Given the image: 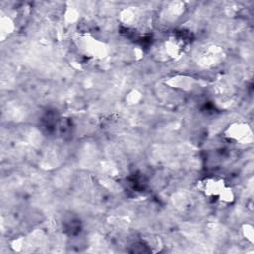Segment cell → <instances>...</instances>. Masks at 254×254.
Instances as JSON below:
<instances>
[{"instance_id": "1", "label": "cell", "mask_w": 254, "mask_h": 254, "mask_svg": "<svg viewBox=\"0 0 254 254\" xmlns=\"http://www.w3.org/2000/svg\"><path fill=\"white\" fill-rule=\"evenodd\" d=\"M197 188L206 197L223 203H232L235 199L233 190L222 178L205 177L197 182Z\"/></svg>"}, {"instance_id": "2", "label": "cell", "mask_w": 254, "mask_h": 254, "mask_svg": "<svg viewBox=\"0 0 254 254\" xmlns=\"http://www.w3.org/2000/svg\"><path fill=\"white\" fill-rule=\"evenodd\" d=\"M223 136L230 142L239 145H248L253 141V131L251 126L242 121L229 124L223 132Z\"/></svg>"}, {"instance_id": "3", "label": "cell", "mask_w": 254, "mask_h": 254, "mask_svg": "<svg viewBox=\"0 0 254 254\" xmlns=\"http://www.w3.org/2000/svg\"><path fill=\"white\" fill-rule=\"evenodd\" d=\"M80 41L78 48L89 58H101L104 57L106 53V48L104 43L94 39L88 35L79 36L77 39Z\"/></svg>"}, {"instance_id": "4", "label": "cell", "mask_w": 254, "mask_h": 254, "mask_svg": "<svg viewBox=\"0 0 254 254\" xmlns=\"http://www.w3.org/2000/svg\"><path fill=\"white\" fill-rule=\"evenodd\" d=\"M242 234L249 243L254 242V228L251 223H244L242 225Z\"/></svg>"}]
</instances>
